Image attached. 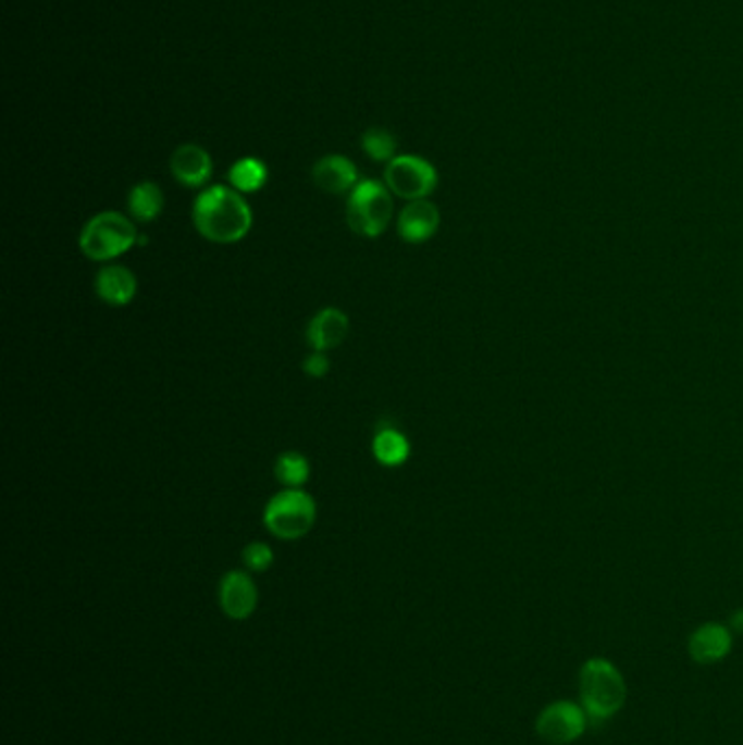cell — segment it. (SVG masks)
<instances>
[{
    "instance_id": "cell-16",
    "label": "cell",
    "mask_w": 743,
    "mask_h": 745,
    "mask_svg": "<svg viewBox=\"0 0 743 745\" xmlns=\"http://www.w3.org/2000/svg\"><path fill=\"white\" fill-rule=\"evenodd\" d=\"M129 214L136 223H153L160 219L162 210H164V193L158 184L153 182H143L138 186H134V190L129 193V201H127Z\"/></svg>"
},
{
    "instance_id": "cell-10",
    "label": "cell",
    "mask_w": 743,
    "mask_h": 745,
    "mask_svg": "<svg viewBox=\"0 0 743 745\" xmlns=\"http://www.w3.org/2000/svg\"><path fill=\"white\" fill-rule=\"evenodd\" d=\"M438 227H441V212L428 199L408 201V206L401 210L399 221H397L399 236L410 245L428 243L430 238H434Z\"/></svg>"
},
{
    "instance_id": "cell-4",
    "label": "cell",
    "mask_w": 743,
    "mask_h": 745,
    "mask_svg": "<svg viewBox=\"0 0 743 745\" xmlns=\"http://www.w3.org/2000/svg\"><path fill=\"white\" fill-rule=\"evenodd\" d=\"M393 193L375 179L360 182L347 201V225L362 238H380L393 219Z\"/></svg>"
},
{
    "instance_id": "cell-7",
    "label": "cell",
    "mask_w": 743,
    "mask_h": 745,
    "mask_svg": "<svg viewBox=\"0 0 743 745\" xmlns=\"http://www.w3.org/2000/svg\"><path fill=\"white\" fill-rule=\"evenodd\" d=\"M589 717L584 708L571 699H556L541 708L534 730L547 745H571L589 728Z\"/></svg>"
},
{
    "instance_id": "cell-19",
    "label": "cell",
    "mask_w": 743,
    "mask_h": 745,
    "mask_svg": "<svg viewBox=\"0 0 743 745\" xmlns=\"http://www.w3.org/2000/svg\"><path fill=\"white\" fill-rule=\"evenodd\" d=\"M362 151L375 162H393L397 156V140L386 129H369L362 136Z\"/></svg>"
},
{
    "instance_id": "cell-8",
    "label": "cell",
    "mask_w": 743,
    "mask_h": 745,
    "mask_svg": "<svg viewBox=\"0 0 743 745\" xmlns=\"http://www.w3.org/2000/svg\"><path fill=\"white\" fill-rule=\"evenodd\" d=\"M686 649L697 665L721 662L732 651V630L719 621L699 623L689 634Z\"/></svg>"
},
{
    "instance_id": "cell-11",
    "label": "cell",
    "mask_w": 743,
    "mask_h": 745,
    "mask_svg": "<svg viewBox=\"0 0 743 745\" xmlns=\"http://www.w3.org/2000/svg\"><path fill=\"white\" fill-rule=\"evenodd\" d=\"M171 173L186 188H203L212 177V158L199 145H182L171 158Z\"/></svg>"
},
{
    "instance_id": "cell-13",
    "label": "cell",
    "mask_w": 743,
    "mask_h": 745,
    "mask_svg": "<svg viewBox=\"0 0 743 745\" xmlns=\"http://www.w3.org/2000/svg\"><path fill=\"white\" fill-rule=\"evenodd\" d=\"M349 332V319L338 308H323L312 321L308 323L306 338L312 351H330L343 345Z\"/></svg>"
},
{
    "instance_id": "cell-20",
    "label": "cell",
    "mask_w": 743,
    "mask_h": 745,
    "mask_svg": "<svg viewBox=\"0 0 743 745\" xmlns=\"http://www.w3.org/2000/svg\"><path fill=\"white\" fill-rule=\"evenodd\" d=\"M243 560H245V564H247L249 571L262 573V571H269V569H271V564H273V560H275V554H273V549H271L267 543L253 541V543H249V545L245 547Z\"/></svg>"
},
{
    "instance_id": "cell-18",
    "label": "cell",
    "mask_w": 743,
    "mask_h": 745,
    "mask_svg": "<svg viewBox=\"0 0 743 745\" xmlns=\"http://www.w3.org/2000/svg\"><path fill=\"white\" fill-rule=\"evenodd\" d=\"M275 477L286 488H301L310 480V462L299 451H284L275 460Z\"/></svg>"
},
{
    "instance_id": "cell-17",
    "label": "cell",
    "mask_w": 743,
    "mask_h": 745,
    "mask_svg": "<svg viewBox=\"0 0 743 745\" xmlns=\"http://www.w3.org/2000/svg\"><path fill=\"white\" fill-rule=\"evenodd\" d=\"M269 171L267 164L256 158H243L238 160L230 171V184L240 195H253L267 186Z\"/></svg>"
},
{
    "instance_id": "cell-9",
    "label": "cell",
    "mask_w": 743,
    "mask_h": 745,
    "mask_svg": "<svg viewBox=\"0 0 743 745\" xmlns=\"http://www.w3.org/2000/svg\"><path fill=\"white\" fill-rule=\"evenodd\" d=\"M219 599L227 617L243 621V619H249L258 606V586L249 573L230 571L221 580Z\"/></svg>"
},
{
    "instance_id": "cell-14",
    "label": "cell",
    "mask_w": 743,
    "mask_h": 745,
    "mask_svg": "<svg viewBox=\"0 0 743 745\" xmlns=\"http://www.w3.org/2000/svg\"><path fill=\"white\" fill-rule=\"evenodd\" d=\"M312 179L327 195H345L360 184L356 164L343 156L321 158L312 169Z\"/></svg>"
},
{
    "instance_id": "cell-1",
    "label": "cell",
    "mask_w": 743,
    "mask_h": 745,
    "mask_svg": "<svg viewBox=\"0 0 743 745\" xmlns=\"http://www.w3.org/2000/svg\"><path fill=\"white\" fill-rule=\"evenodd\" d=\"M197 232L216 245H234L253 227V212L243 195L227 186L206 188L193 208Z\"/></svg>"
},
{
    "instance_id": "cell-2",
    "label": "cell",
    "mask_w": 743,
    "mask_h": 745,
    "mask_svg": "<svg viewBox=\"0 0 743 745\" xmlns=\"http://www.w3.org/2000/svg\"><path fill=\"white\" fill-rule=\"evenodd\" d=\"M580 706L593 725H604L617 717L626 704L628 686L623 673L608 658L593 656L584 660L578 675Z\"/></svg>"
},
{
    "instance_id": "cell-6",
    "label": "cell",
    "mask_w": 743,
    "mask_h": 745,
    "mask_svg": "<svg viewBox=\"0 0 743 745\" xmlns=\"http://www.w3.org/2000/svg\"><path fill=\"white\" fill-rule=\"evenodd\" d=\"M384 182L395 197L406 201L428 199L438 186L436 169L419 156H397L388 162Z\"/></svg>"
},
{
    "instance_id": "cell-3",
    "label": "cell",
    "mask_w": 743,
    "mask_h": 745,
    "mask_svg": "<svg viewBox=\"0 0 743 745\" xmlns=\"http://www.w3.org/2000/svg\"><path fill=\"white\" fill-rule=\"evenodd\" d=\"M138 240L140 236L132 219L121 212H101L84 225L79 249L92 262H110L125 256Z\"/></svg>"
},
{
    "instance_id": "cell-22",
    "label": "cell",
    "mask_w": 743,
    "mask_h": 745,
    "mask_svg": "<svg viewBox=\"0 0 743 745\" xmlns=\"http://www.w3.org/2000/svg\"><path fill=\"white\" fill-rule=\"evenodd\" d=\"M728 628L736 634H743V608H736L732 614H730V621H728Z\"/></svg>"
},
{
    "instance_id": "cell-15",
    "label": "cell",
    "mask_w": 743,
    "mask_h": 745,
    "mask_svg": "<svg viewBox=\"0 0 743 745\" xmlns=\"http://www.w3.org/2000/svg\"><path fill=\"white\" fill-rule=\"evenodd\" d=\"M373 456L386 469H397L410 458V443L395 425H382L373 438Z\"/></svg>"
},
{
    "instance_id": "cell-5",
    "label": "cell",
    "mask_w": 743,
    "mask_h": 745,
    "mask_svg": "<svg viewBox=\"0 0 743 745\" xmlns=\"http://www.w3.org/2000/svg\"><path fill=\"white\" fill-rule=\"evenodd\" d=\"M317 521V501L301 488H286L273 495L264 508L267 530L282 541L306 536Z\"/></svg>"
},
{
    "instance_id": "cell-12",
    "label": "cell",
    "mask_w": 743,
    "mask_h": 745,
    "mask_svg": "<svg viewBox=\"0 0 743 745\" xmlns=\"http://www.w3.org/2000/svg\"><path fill=\"white\" fill-rule=\"evenodd\" d=\"M95 290L99 299L112 308H125L129 306L138 295V280L127 266H103L97 273Z\"/></svg>"
},
{
    "instance_id": "cell-21",
    "label": "cell",
    "mask_w": 743,
    "mask_h": 745,
    "mask_svg": "<svg viewBox=\"0 0 743 745\" xmlns=\"http://www.w3.org/2000/svg\"><path fill=\"white\" fill-rule=\"evenodd\" d=\"M332 362L330 358L323 353V351H312L306 360H304V373L308 377H314V380H321L327 375Z\"/></svg>"
}]
</instances>
